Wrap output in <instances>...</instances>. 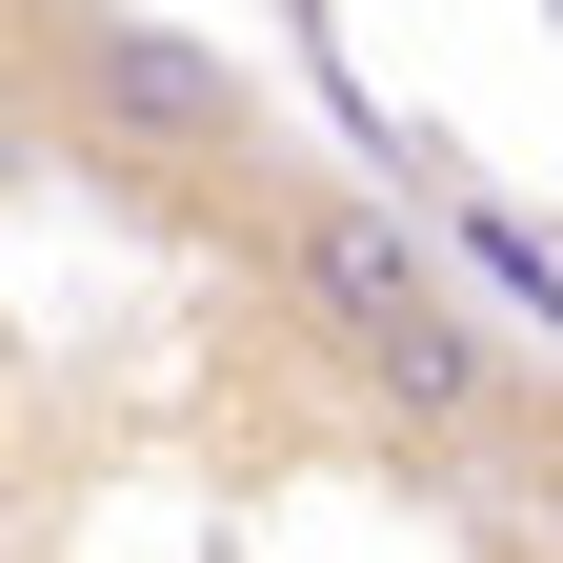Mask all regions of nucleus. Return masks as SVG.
I'll use <instances>...</instances> for the list:
<instances>
[{
    "instance_id": "nucleus-1",
    "label": "nucleus",
    "mask_w": 563,
    "mask_h": 563,
    "mask_svg": "<svg viewBox=\"0 0 563 563\" xmlns=\"http://www.w3.org/2000/svg\"><path fill=\"white\" fill-rule=\"evenodd\" d=\"M41 41L81 60L60 101H81V141H101L141 201H201V181L242 201V181H262V101H242V60H222V41H181V21H81V0H60Z\"/></svg>"
},
{
    "instance_id": "nucleus-4",
    "label": "nucleus",
    "mask_w": 563,
    "mask_h": 563,
    "mask_svg": "<svg viewBox=\"0 0 563 563\" xmlns=\"http://www.w3.org/2000/svg\"><path fill=\"white\" fill-rule=\"evenodd\" d=\"M0 162H21V101H0Z\"/></svg>"
},
{
    "instance_id": "nucleus-2",
    "label": "nucleus",
    "mask_w": 563,
    "mask_h": 563,
    "mask_svg": "<svg viewBox=\"0 0 563 563\" xmlns=\"http://www.w3.org/2000/svg\"><path fill=\"white\" fill-rule=\"evenodd\" d=\"M322 363L363 383V422H383V443H422V463H504V443H543L523 363H504V342L443 302V282H422V302H383V322H342Z\"/></svg>"
},
{
    "instance_id": "nucleus-3",
    "label": "nucleus",
    "mask_w": 563,
    "mask_h": 563,
    "mask_svg": "<svg viewBox=\"0 0 563 563\" xmlns=\"http://www.w3.org/2000/svg\"><path fill=\"white\" fill-rule=\"evenodd\" d=\"M262 262H282V302H302L322 342H342V322H383V302H422V282H443V262H422V222H383L363 181H282V201H262Z\"/></svg>"
}]
</instances>
